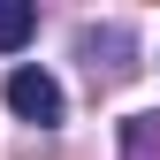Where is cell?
Instances as JSON below:
<instances>
[{
	"label": "cell",
	"mask_w": 160,
	"mask_h": 160,
	"mask_svg": "<svg viewBox=\"0 0 160 160\" xmlns=\"http://www.w3.org/2000/svg\"><path fill=\"white\" fill-rule=\"evenodd\" d=\"M31 31H38V8H31V0H0V53H23Z\"/></svg>",
	"instance_id": "7a4b0ae2"
},
{
	"label": "cell",
	"mask_w": 160,
	"mask_h": 160,
	"mask_svg": "<svg viewBox=\"0 0 160 160\" xmlns=\"http://www.w3.org/2000/svg\"><path fill=\"white\" fill-rule=\"evenodd\" d=\"M0 92H8V114H23V122H38V130H53V122L69 114V99H61V84H53V76L38 69V61H23V69H8V84H0Z\"/></svg>",
	"instance_id": "6da1fadb"
},
{
	"label": "cell",
	"mask_w": 160,
	"mask_h": 160,
	"mask_svg": "<svg viewBox=\"0 0 160 160\" xmlns=\"http://www.w3.org/2000/svg\"><path fill=\"white\" fill-rule=\"evenodd\" d=\"M122 152H130V160L160 152V114H130V122H122Z\"/></svg>",
	"instance_id": "277c9868"
},
{
	"label": "cell",
	"mask_w": 160,
	"mask_h": 160,
	"mask_svg": "<svg viewBox=\"0 0 160 160\" xmlns=\"http://www.w3.org/2000/svg\"><path fill=\"white\" fill-rule=\"evenodd\" d=\"M99 53H107V69H130L122 53H130V31H84V61L99 69Z\"/></svg>",
	"instance_id": "3957f363"
}]
</instances>
